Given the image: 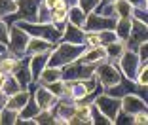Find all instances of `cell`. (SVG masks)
Wrapping results in <instances>:
<instances>
[{"label":"cell","instance_id":"46","mask_svg":"<svg viewBox=\"0 0 148 125\" xmlns=\"http://www.w3.org/2000/svg\"><path fill=\"white\" fill-rule=\"evenodd\" d=\"M114 0H99V4H112Z\"/></svg>","mask_w":148,"mask_h":125},{"label":"cell","instance_id":"40","mask_svg":"<svg viewBox=\"0 0 148 125\" xmlns=\"http://www.w3.org/2000/svg\"><path fill=\"white\" fill-rule=\"evenodd\" d=\"M8 29H10V27L4 23V19L0 17V42H2V44L8 42Z\"/></svg>","mask_w":148,"mask_h":125},{"label":"cell","instance_id":"30","mask_svg":"<svg viewBox=\"0 0 148 125\" xmlns=\"http://www.w3.org/2000/svg\"><path fill=\"white\" fill-rule=\"evenodd\" d=\"M21 87H19V83H17V80L12 76V74H6V78H4V85H2V91H4L6 95H13L15 91H19Z\"/></svg>","mask_w":148,"mask_h":125},{"label":"cell","instance_id":"13","mask_svg":"<svg viewBox=\"0 0 148 125\" xmlns=\"http://www.w3.org/2000/svg\"><path fill=\"white\" fill-rule=\"evenodd\" d=\"M120 100H122V110L127 112V114H131V116H135L137 112L146 110V100L140 99L135 93H127V95H123Z\"/></svg>","mask_w":148,"mask_h":125},{"label":"cell","instance_id":"37","mask_svg":"<svg viewBox=\"0 0 148 125\" xmlns=\"http://www.w3.org/2000/svg\"><path fill=\"white\" fill-rule=\"evenodd\" d=\"M148 10H139V8H133V13H131V19H135V21H140L144 25H148Z\"/></svg>","mask_w":148,"mask_h":125},{"label":"cell","instance_id":"17","mask_svg":"<svg viewBox=\"0 0 148 125\" xmlns=\"http://www.w3.org/2000/svg\"><path fill=\"white\" fill-rule=\"evenodd\" d=\"M29 97H31V89H19V91H15L13 95H8V99H6V108L19 112V110L25 106V102L29 100Z\"/></svg>","mask_w":148,"mask_h":125},{"label":"cell","instance_id":"42","mask_svg":"<svg viewBox=\"0 0 148 125\" xmlns=\"http://www.w3.org/2000/svg\"><path fill=\"white\" fill-rule=\"evenodd\" d=\"M133 8H139V10H148V0H127Z\"/></svg>","mask_w":148,"mask_h":125},{"label":"cell","instance_id":"29","mask_svg":"<svg viewBox=\"0 0 148 125\" xmlns=\"http://www.w3.org/2000/svg\"><path fill=\"white\" fill-rule=\"evenodd\" d=\"M17 121V112L15 110H10V108H2L0 110V125H15Z\"/></svg>","mask_w":148,"mask_h":125},{"label":"cell","instance_id":"31","mask_svg":"<svg viewBox=\"0 0 148 125\" xmlns=\"http://www.w3.org/2000/svg\"><path fill=\"white\" fill-rule=\"evenodd\" d=\"M15 10H17V0H0V17L2 19L13 13Z\"/></svg>","mask_w":148,"mask_h":125},{"label":"cell","instance_id":"19","mask_svg":"<svg viewBox=\"0 0 148 125\" xmlns=\"http://www.w3.org/2000/svg\"><path fill=\"white\" fill-rule=\"evenodd\" d=\"M131 23H133V19H131V17H116L114 32H116L118 40H122V42H125V40H127L129 30H131Z\"/></svg>","mask_w":148,"mask_h":125},{"label":"cell","instance_id":"7","mask_svg":"<svg viewBox=\"0 0 148 125\" xmlns=\"http://www.w3.org/2000/svg\"><path fill=\"white\" fill-rule=\"evenodd\" d=\"M93 70H95V66L84 65V63H80V61L76 59V61H72V63L63 66V80H66V82L87 80V78L93 76Z\"/></svg>","mask_w":148,"mask_h":125},{"label":"cell","instance_id":"36","mask_svg":"<svg viewBox=\"0 0 148 125\" xmlns=\"http://www.w3.org/2000/svg\"><path fill=\"white\" fill-rule=\"evenodd\" d=\"M135 53H137V57H139L140 65L148 63V42H143V44H140L139 48L135 49Z\"/></svg>","mask_w":148,"mask_h":125},{"label":"cell","instance_id":"34","mask_svg":"<svg viewBox=\"0 0 148 125\" xmlns=\"http://www.w3.org/2000/svg\"><path fill=\"white\" fill-rule=\"evenodd\" d=\"M135 83L148 87V63H144V65L139 66V70H137V76H135Z\"/></svg>","mask_w":148,"mask_h":125},{"label":"cell","instance_id":"26","mask_svg":"<svg viewBox=\"0 0 148 125\" xmlns=\"http://www.w3.org/2000/svg\"><path fill=\"white\" fill-rule=\"evenodd\" d=\"M17 61L19 59H15L13 55H10V53L6 51L4 55H0V70L4 74H12L13 68H15V65H17Z\"/></svg>","mask_w":148,"mask_h":125},{"label":"cell","instance_id":"16","mask_svg":"<svg viewBox=\"0 0 148 125\" xmlns=\"http://www.w3.org/2000/svg\"><path fill=\"white\" fill-rule=\"evenodd\" d=\"M84 32H86V30H84L82 27H76V25H70V23H65V27H63L61 42L82 44L84 42ZM82 46H84V44H82Z\"/></svg>","mask_w":148,"mask_h":125},{"label":"cell","instance_id":"8","mask_svg":"<svg viewBox=\"0 0 148 125\" xmlns=\"http://www.w3.org/2000/svg\"><path fill=\"white\" fill-rule=\"evenodd\" d=\"M116 65H118V68H120V72H122L123 78H127V80H133V82H135L137 70H139V66H140V61H139V57H137L135 51L125 49V51L122 53V57L116 61Z\"/></svg>","mask_w":148,"mask_h":125},{"label":"cell","instance_id":"6","mask_svg":"<svg viewBox=\"0 0 148 125\" xmlns=\"http://www.w3.org/2000/svg\"><path fill=\"white\" fill-rule=\"evenodd\" d=\"M93 104H95V106L99 108L101 112L105 114V116L112 121V125H114V117H116L118 112L122 110V100L118 99V97H112V95H108V93H105V91H101L99 95L95 97Z\"/></svg>","mask_w":148,"mask_h":125},{"label":"cell","instance_id":"23","mask_svg":"<svg viewBox=\"0 0 148 125\" xmlns=\"http://www.w3.org/2000/svg\"><path fill=\"white\" fill-rule=\"evenodd\" d=\"M112 6H114V15L116 17H131V13H133V6L127 0H114Z\"/></svg>","mask_w":148,"mask_h":125},{"label":"cell","instance_id":"33","mask_svg":"<svg viewBox=\"0 0 148 125\" xmlns=\"http://www.w3.org/2000/svg\"><path fill=\"white\" fill-rule=\"evenodd\" d=\"M114 40H118L116 32H114L112 29H106V30H99V44L105 48V46H108L110 42H114Z\"/></svg>","mask_w":148,"mask_h":125},{"label":"cell","instance_id":"2","mask_svg":"<svg viewBox=\"0 0 148 125\" xmlns=\"http://www.w3.org/2000/svg\"><path fill=\"white\" fill-rule=\"evenodd\" d=\"M13 25H19L29 36H38V38H44V40H48L49 44H53V46H55L57 42H61V36H63V30L57 29L53 23L19 21V23H13Z\"/></svg>","mask_w":148,"mask_h":125},{"label":"cell","instance_id":"12","mask_svg":"<svg viewBox=\"0 0 148 125\" xmlns=\"http://www.w3.org/2000/svg\"><path fill=\"white\" fill-rule=\"evenodd\" d=\"M106 59V53H105V48L103 46H95V48H84L82 55L78 57L80 63L84 65H89V66H97L99 63Z\"/></svg>","mask_w":148,"mask_h":125},{"label":"cell","instance_id":"1","mask_svg":"<svg viewBox=\"0 0 148 125\" xmlns=\"http://www.w3.org/2000/svg\"><path fill=\"white\" fill-rule=\"evenodd\" d=\"M84 51L82 44H69V42H57L55 46L51 48L48 57V65L49 66H59L63 68L65 65L76 61Z\"/></svg>","mask_w":148,"mask_h":125},{"label":"cell","instance_id":"43","mask_svg":"<svg viewBox=\"0 0 148 125\" xmlns=\"http://www.w3.org/2000/svg\"><path fill=\"white\" fill-rule=\"evenodd\" d=\"M6 99H8V95H6L4 91L0 89V110H2V108L6 106Z\"/></svg>","mask_w":148,"mask_h":125},{"label":"cell","instance_id":"11","mask_svg":"<svg viewBox=\"0 0 148 125\" xmlns=\"http://www.w3.org/2000/svg\"><path fill=\"white\" fill-rule=\"evenodd\" d=\"M12 76L17 80L19 87L21 89H29V85L32 83V76H31V68H29V57H21V59L17 61V65H15V68H13Z\"/></svg>","mask_w":148,"mask_h":125},{"label":"cell","instance_id":"32","mask_svg":"<svg viewBox=\"0 0 148 125\" xmlns=\"http://www.w3.org/2000/svg\"><path fill=\"white\" fill-rule=\"evenodd\" d=\"M36 23H51V12L42 4V0H40L38 12H36Z\"/></svg>","mask_w":148,"mask_h":125},{"label":"cell","instance_id":"44","mask_svg":"<svg viewBox=\"0 0 148 125\" xmlns=\"http://www.w3.org/2000/svg\"><path fill=\"white\" fill-rule=\"evenodd\" d=\"M66 8H72V6H78V0H63Z\"/></svg>","mask_w":148,"mask_h":125},{"label":"cell","instance_id":"22","mask_svg":"<svg viewBox=\"0 0 148 125\" xmlns=\"http://www.w3.org/2000/svg\"><path fill=\"white\" fill-rule=\"evenodd\" d=\"M38 104L34 102V99H32V93H31V97H29V100L25 102V106L21 108L17 112V120H32V117L38 114Z\"/></svg>","mask_w":148,"mask_h":125},{"label":"cell","instance_id":"24","mask_svg":"<svg viewBox=\"0 0 148 125\" xmlns=\"http://www.w3.org/2000/svg\"><path fill=\"white\" fill-rule=\"evenodd\" d=\"M66 10H69L66 6H57V8L51 10V23L61 30H63V27H65V23H66Z\"/></svg>","mask_w":148,"mask_h":125},{"label":"cell","instance_id":"38","mask_svg":"<svg viewBox=\"0 0 148 125\" xmlns=\"http://www.w3.org/2000/svg\"><path fill=\"white\" fill-rule=\"evenodd\" d=\"M97 4H99V0H78V6L84 10L86 13L93 12V10L97 8Z\"/></svg>","mask_w":148,"mask_h":125},{"label":"cell","instance_id":"9","mask_svg":"<svg viewBox=\"0 0 148 125\" xmlns=\"http://www.w3.org/2000/svg\"><path fill=\"white\" fill-rule=\"evenodd\" d=\"M114 25H116V17H108V15H103V13H97L95 10L89 12L86 15V21H84V30H106V29H112L114 30Z\"/></svg>","mask_w":148,"mask_h":125},{"label":"cell","instance_id":"25","mask_svg":"<svg viewBox=\"0 0 148 125\" xmlns=\"http://www.w3.org/2000/svg\"><path fill=\"white\" fill-rule=\"evenodd\" d=\"M32 120L36 125H55V114L53 110H38V114Z\"/></svg>","mask_w":148,"mask_h":125},{"label":"cell","instance_id":"41","mask_svg":"<svg viewBox=\"0 0 148 125\" xmlns=\"http://www.w3.org/2000/svg\"><path fill=\"white\" fill-rule=\"evenodd\" d=\"M42 4L51 12V10L57 8V6H65V2H63V0H42Z\"/></svg>","mask_w":148,"mask_h":125},{"label":"cell","instance_id":"10","mask_svg":"<svg viewBox=\"0 0 148 125\" xmlns=\"http://www.w3.org/2000/svg\"><path fill=\"white\" fill-rule=\"evenodd\" d=\"M143 42H148V29H146L144 23L135 21V19H133L129 36H127V40H125V48L131 49V51H135Z\"/></svg>","mask_w":148,"mask_h":125},{"label":"cell","instance_id":"20","mask_svg":"<svg viewBox=\"0 0 148 125\" xmlns=\"http://www.w3.org/2000/svg\"><path fill=\"white\" fill-rule=\"evenodd\" d=\"M125 42H122V40H114V42H110L108 46H105V53H106V59L108 61H114L116 63L120 57H122V53L125 51Z\"/></svg>","mask_w":148,"mask_h":125},{"label":"cell","instance_id":"47","mask_svg":"<svg viewBox=\"0 0 148 125\" xmlns=\"http://www.w3.org/2000/svg\"><path fill=\"white\" fill-rule=\"evenodd\" d=\"M2 76H4V72H2V70H0V78H2Z\"/></svg>","mask_w":148,"mask_h":125},{"label":"cell","instance_id":"18","mask_svg":"<svg viewBox=\"0 0 148 125\" xmlns=\"http://www.w3.org/2000/svg\"><path fill=\"white\" fill-rule=\"evenodd\" d=\"M57 80H63V68H59V66L48 65L38 76V83H42V85H49V83L57 82Z\"/></svg>","mask_w":148,"mask_h":125},{"label":"cell","instance_id":"28","mask_svg":"<svg viewBox=\"0 0 148 125\" xmlns=\"http://www.w3.org/2000/svg\"><path fill=\"white\" fill-rule=\"evenodd\" d=\"M66 85H69V82H66V80H57V82L49 83V85H46V87L51 91L57 99H65V95H66Z\"/></svg>","mask_w":148,"mask_h":125},{"label":"cell","instance_id":"5","mask_svg":"<svg viewBox=\"0 0 148 125\" xmlns=\"http://www.w3.org/2000/svg\"><path fill=\"white\" fill-rule=\"evenodd\" d=\"M38 4L40 0H17V10L10 15L4 17L6 25H13L19 21H36V12H38Z\"/></svg>","mask_w":148,"mask_h":125},{"label":"cell","instance_id":"4","mask_svg":"<svg viewBox=\"0 0 148 125\" xmlns=\"http://www.w3.org/2000/svg\"><path fill=\"white\" fill-rule=\"evenodd\" d=\"M93 74H95L97 82L103 85V89L116 85V83L123 78L122 72H120V68H118V65L114 63V61H108V59H105L103 63H99V65L95 66V70H93Z\"/></svg>","mask_w":148,"mask_h":125},{"label":"cell","instance_id":"39","mask_svg":"<svg viewBox=\"0 0 148 125\" xmlns=\"http://www.w3.org/2000/svg\"><path fill=\"white\" fill-rule=\"evenodd\" d=\"M148 123V112L143 110V112H137L133 116V125H146Z\"/></svg>","mask_w":148,"mask_h":125},{"label":"cell","instance_id":"35","mask_svg":"<svg viewBox=\"0 0 148 125\" xmlns=\"http://www.w3.org/2000/svg\"><path fill=\"white\" fill-rule=\"evenodd\" d=\"M114 123H118V125H133V116L131 114H127V112H123V110H120L118 112V116L114 117Z\"/></svg>","mask_w":148,"mask_h":125},{"label":"cell","instance_id":"15","mask_svg":"<svg viewBox=\"0 0 148 125\" xmlns=\"http://www.w3.org/2000/svg\"><path fill=\"white\" fill-rule=\"evenodd\" d=\"M53 44H49L48 40L38 38V36H31L29 42H27V48H25V55L31 57L36 55V53H46V51H51Z\"/></svg>","mask_w":148,"mask_h":125},{"label":"cell","instance_id":"21","mask_svg":"<svg viewBox=\"0 0 148 125\" xmlns=\"http://www.w3.org/2000/svg\"><path fill=\"white\" fill-rule=\"evenodd\" d=\"M86 15H87V13L84 12L80 6H72V8L66 10V23H70V25H76V27H84Z\"/></svg>","mask_w":148,"mask_h":125},{"label":"cell","instance_id":"3","mask_svg":"<svg viewBox=\"0 0 148 125\" xmlns=\"http://www.w3.org/2000/svg\"><path fill=\"white\" fill-rule=\"evenodd\" d=\"M29 38H31V36L27 34L19 25H10V29H8V42H6L8 53L13 55L15 59L25 57V48H27Z\"/></svg>","mask_w":148,"mask_h":125},{"label":"cell","instance_id":"45","mask_svg":"<svg viewBox=\"0 0 148 125\" xmlns=\"http://www.w3.org/2000/svg\"><path fill=\"white\" fill-rule=\"evenodd\" d=\"M6 51H8V49H6V44H2V42H0V55H4Z\"/></svg>","mask_w":148,"mask_h":125},{"label":"cell","instance_id":"14","mask_svg":"<svg viewBox=\"0 0 148 125\" xmlns=\"http://www.w3.org/2000/svg\"><path fill=\"white\" fill-rule=\"evenodd\" d=\"M48 57L49 51L46 53H36V55L29 57V68H31V76H32V82H38V76L42 74V70L48 66Z\"/></svg>","mask_w":148,"mask_h":125},{"label":"cell","instance_id":"27","mask_svg":"<svg viewBox=\"0 0 148 125\" xmlns=\"http://www.w3.org/2000/svg\"><path fill=\"white\" fill-rule=\"evenodd\" d=\"M89 117H91V123H95V125H99V123L101 125H112V121L101 112L93 102H91V108H89Z\"/></svg>","mask_w":148,"mask_h":125}]
</instances>
